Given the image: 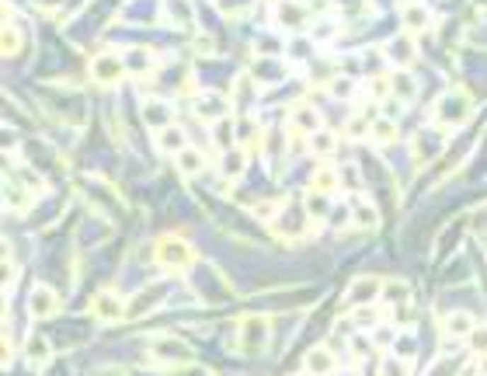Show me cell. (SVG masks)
Wrapping results in <instances>:
<instances>
[{
	"instance_id": "cell-1",
	"label": "cell",
	"mask_w": 487,
	"mask_h": 376,
	"mask_svg": "<svg viewBox=\"0 0 487 376\" xmlns=\"http://www.w3.org/2000/svg\"><path fill=\"white\" fill-rule=\"evenodd\" d=\"M91 74H94V81L115 84L122 74H125V59H122V56H112V52H105V56H98V59L91 63Z\"/></svg>"
},
{
	"instance_id": "cell-2",
	"label": "cell",
	"mask_w": 487,
	"mask_h": 376,
	"mask_svg": "<svg viewBox=\"0 0 487 376\" xmlns=\"http://www.w3.org/2000/svg\"><path fill=\"white\" fill-rule=\"evenodd\" d=\"M56 310H59V300H56V292L49 290V286H39L28 296V314L32 317H52Z\"/></svg>"
},
{
	"instance_id": "cell-3",
	"label": "cell",
	"mask_w": 487,
	"mask_h": 376,
	"mask_svg": "<svg viewBox=\"0 0 487 376\" xmlns=\"http://www.w3.org/2000/svg\"><path fill=\"white\" fill-rule=\"evenodd\" d=\"M383 292V283L376 279V275H365V279H355L352 283V290H348V296H352V303H362V307H372V300Z\"/></svg>"
},
{
	"instance_id": "cell-4",
	"label": "cell",
	"mask_w": 487,
	"mask_h": 376,
	"mask_svg": "<svg viewBox=\"0 0 487 376\" xmlns=\"http://www.w3.org/2000/svg\"><path fill=\"white\" fill-rule=\"evenodd\" d=\"M303 366L310 376H334V352L331 348H310Z\"/></svg>"
},
{
	"instance_id": "cell-5",
	"label": "cell",
	"mask_w": 487,
	"mask_h": 376,
	"mask_svg": "<svg viewBox=\"0 0 487 376\" xmlns=\"http://www.w3.org/2000/svg\"><path fill=\"white\" fill-rule=\"evenodd\" d=\"M154 348H157V359H164V363H188V359H192L188 345L178 341V338H161Z\"/></svg>"
},
{
	"instance_id": "cell-6",
	"label": "cell",
	"mask_w": 487,
	"mask_h": 376,
	"mask_svg": "<svg viewBox=\"0 0 487 376\" xmlns=\"http://www.w3.org/2000/svg\"><path fill=\"white\" fill-rule=\"evenodd\" d=\"M94 314L105 317V321H119L122 314H125V303H122L119 292H101V296L94 300Z\"/></svg>"
},
{
	"instance_id": "cell-7",
	"label": "cell",
	"mask_w": 487,
	"mask_h": 376,
	"mask_svg": "<svg viewBox=\"0 0 487 376\" xmlns=\"http://www.w3.org/2000/svg\"><path fill=\"white\" fill-rule=\"evenodd\" d=\"M292 129H299V132L314 136V132L321 129V112H317V108H310V105H296V108H292Z\"/></svg>"
},
{
	"instance_id": "cell-8",
	"label": "cell",
	"mask_w": 487,
	"mask_h": 376,
	"mask_svg": "<svg viewBox=\"0 0 487 376\" xmlns=\"http://www.w3.org/2000/svg\"><path fill=\"white\" fill-rule=\"evenodd\" d=\"M143 123L150 125V129H157V132L167 129V123H171V105H167V101H157V98L147 101V105H143Z\"/></svg>"
},
{
	"instance_id": "cell-9",
	"label": "cell",
	"mask_w": 487,
	"mask_h": 376,
	"mask_svg": "<svg viewBox=\"0 0 487 376\" xmlns=\"http://www.w3.org/2000/svg\"><path fill=\"white\" fill-rule=\"evenodd\" d=\"M303 18H306V11H303L296 0H282V4L275 7V21H279L282 28H303Z\"/></svg>"
},
{
	"instance_id": "cell-10",
	"label": "cell",
	"mask_w": 487,
	"mask_h": 376,
	"mask_svg": "<svg viewBox=\"0 0 487 376\" xmlns=\"http://www.w3.org/2000/svg\"><path fill=\"white\" fill-rule=\"evenodd\" d=\"M157 63V56L150 52V49H129L125 52V70L129 74H136V77H143V74H150V67Z\"/></svg>"
},
{
	"instance_id": "cell-11",
	"label": "cell",
	"mask_w": 487,
	"mask_h": 376,
	"mask_svg": "<svg viewBox=\"0 0 487 376\" xmlns=\"http://www.w3.org/2000/svg\"><path fill=\"white\" fill-rule=\"evenodd\" d=\"M474 328H477V321H474L470 314H449L446 324H442V331H446L449 338H470Z\"/></svg>"
},
{
	"instance_id": "cell-12",
	"label": "cell",
	"mask_w": 487,
	"mask_h": 376,
	"mask_svg": "<svg viewBox=\"0 0 487 376\" xmlns=\"http://www.w3.org/2000/svg\"><path fill=\"white\" fill-rule=\"evenodd\" d=\"M188 258H192V251L181 244V237H164L161 241V261L178 265V261H188Z\"/></svg>"
},
{
	"instance_id": "cell-13",
	"label": "cell",
	"mask_w": 487,
	"mask_h": 376,
	"mask_svg": "<svg viewBox=\"0 0 487 376\" xmlns=\"http://www.w3.org/2000/svg\"><path fill=\"white\" fill-rule=\"evenodd\" d=\"M157 143H161V150H167V154H181V150H185V132H181L178 125H167V129L157 132Z\"/></svg>"
},
{
	"instance_id": "cell-14",
	"label": "cell",
	"mask_w": 487,
	"mask_h": 376,
	"mask_svg": "<svg viewBox=\"0 0 487 376\" xmlns=\"http://www.w3.org/2000/svg\"><path fill=\"white\" fill-rule=\"evenodd\" d=\"M369 139L372 143H394L397 139V123H390V119H376V123L369 125Z\"/></svg>"
},
{
	"instance_id": "cell-15",
	"label": "cell",
	"mask_w": 487,
	"mask_h": 376,
	"mask_svg": "<svg viewBox=\"0 0 487 376\" xmlns=\"http://www.w3.org/2000/svg\"><path fill=\"white\" fill-rule=\"evenodd\" d=\"M178 167H181L185 178H192V174H199V171L205 167V157L199 154V150H188V147H185V150L178 154Z\"/></svg>"
},
{
	"instance_id": "cell-16",
	"label": "cell",
	"mask_w": 487,
	"mask_h": 376,
	"mask_svg": "<svg viewBox=\"0 0 487 376\" xmlns=\"http://www.w3.org/2000/svg\"><path fill=\"white\" fill-rule=\"evenodd\" d=\"M310 147H314V154H317V157H324V154H331V150L338 147V136H334V132H327V129H317V132L310 136Z\"/></svg>"
},
{
	"instance_id": "cell-17",
	"label": "cell",
	"mask_w": 487,
	"mask_h": 376,
	"mask_svg": "<svg viewBox=\"0 0 487 376\" xmlns=\"http://www.w3.org/2000/svg\"><path fill=\"white\" fill-rule=\"evenodd\" d=\"M265 338H268L265 321H244V341H247V345L261 348V345H265Z\"/></svg>"
},
{
	"instance_id": "cell-18",
	"label": "cell",
	"mask_w": 487,
	"mask_h": 376,
	"mask_svg": "<svg viewBox=\"0 0 487 376\" xmlns=\"http://www.w3.org/2000/svg\"><path fill=\"white\" fill-rule=\"evenodd\" d=\"M404 25L411 28V32H414V28H418V32H425V28H428V11H425V7H418V4H407Z\"/></svg>"
},
{
	"instance_id": "cell-19",
	"label": "cell",
	"mask_w": 487,
	"mask_h": 376,
	"mask_svg": "<svg viewBox=\"0 0 487 376\" xmlns=\"http://www.w3.org/2000/svg\"><path fill=\"white\" fill-rule=\"evenodd\" d=\"M314 188H317V192H334V188H338V171H331V167H321V171H317V174H314Z\"/></svg>"
},
{
	"instance_id": "cell-20",
	"label": "cell",
	"mask_w": 487,
	"mask_h": 376,
	"mask_svg": "<svg viewBox=\"0 0 487 376\" xmlns=\"http://www.w3.org/2000/svg\"><path fill=\"white\" fill-rule=\"evenodd\" d=\"M411 370H407V363L401 359V355H386L383 363H379V376H407Z\"/></svg>"
},
{
	"instance_id": "cell-21",
	"label": "cell",
	"mask_w": 487,
	"mask_h": 376,
	"mask_svg": "<svg viewBox=\"0 0 487 376\" xmlns=\"http://www.w3.org/2000/svg\"><path fill=\"white\" fill-rule=\"evenodd\" d=\"M407 292H411V286H407V283H401V279L383 283V296H386L390 303H407Z\"/></svg>"
},
{
	"instance_id": "cell-22",
	"label": "cell",
	"mask_w": 487,
	"mask_h": 376,
	"mask_svg": "<svg viewBox=\"0 0 487 376\" xmlns=\"http://www.w3.org/2000/svg\"><path fill=\"white\" fill-rule=\"evenodd\" d=\"M28 355H32V363H45V359H49V341H45V338H32V341H28Z\"/></svg>"
},
{
	"instance_id": "cell-23",
	"label": "cell",
	"mask_w": 487,
	"mask_h": 376,
	"mask_svg": "<svg viewBox=\"0 0 487 376\" xmlns=\"http://www.w3.org/2000/svg\"><path fill=\"white\" fill-rule=\"evenodd\" d=\"M352 223H359V227H369V230H372V227H376V209L372 206H355V212H352Z\"/></svg>"
},
{
	"instance_id": "cell-24",
	"label": "cell",
	"mask_w": 487,
	"mask_h": 376,
	"mask_svg": "<svg viewBox=\"0 0 487 376\" xmlns=\"http://www.w3.org/2000/svg\"><path fill=\"white\" fill-rule=\"evenodd\" d=\"M470 348H474V355H487V328H474Z\"/></svg>"
},
{
	"instance_id": "cell-25",
	"label": "cell",
	"mask_w": 487,
	"mask_h": 376,
	"mask_svg": "<svg viewBox=\"0 0 487 376\" xmlns=\"http://www.w3.org/2000/svg\"><path fill=\"white\" fill-rule=\"evenodd\" d=\"M216 101H219L216 94L202 98V101H199V115H219V112H227V105H216Z\"/></svg>"
},
{
	"instance_id": "cell-26",
	"label": "cell",
	"mask_w": 487,
	"mask_h": 376,
	"mask_svg": "<svg viewBox=\"0 0 487 376\" xmlns=\"http://www.w3.org/2000/svg\"><path fill=\"white\" fill-rule=\"evenodd\" d=\"M223 171H227L230 178H237V174L244 171V157H241V154H227V161H223Z\"/></svg>"
},
{
	"instance_id": "cell-27",
	"label": "cell",
	"mask_w": 487,
	"mask_h": 376,
	"mask_svg": "<svg viewBox=\"0 0 487 376\" xmlns=\"http://www.w3.org/2000/svg\"><path fill=\"white\" fill-rule=\"evenodd\" d=\"M355 324H359V328H376V310H372V307L355 310Z\"/></svg>"
},
{
	"instance_id": "cell-28",
	"label": "cell",
	"mask_w": 487,
	"mask_h": 376,
	"mask_svg": "<svg viewBox=\"0 0 487 376\" xmlns=\"http://www.w3.org/2000/svg\"><path fill=\"white\" fill-rule=\"evenodd\" d=\"M4 42H7V45H4L7 52H18V42H21V35H18L14 28H7V32H4Z\"/></svg>"
},
{
	"instance_id": "cell-29",
	"label": "cell",
	"mask_w": 487,
	"mask_h": 376,
	"mask_svg": "<svg viewBox=\"0 0 487 376\" xmlns=\"http://www.w3.org/2000/svg\"><path fill=\"white\" fill-rule=\"evenodd\" d=\"M352 348H355V355H369L372 341H369V338H355V341H352Z\"/></svg>"
},
{
	"instance_id": "cell-30",
	"label": "cell",
	"mask_w": 487,
	"mask_h": 376,
	"mask_svg": "<svg viewBox=\"0 0 487 376\" xmlns=\"http://www.w3.org/2000/svg\"><path fill=\"white\" fill-rule=\"evenodd\" d=\"M272 212H275V203H261V206H258V216H261V220H272Z\"/></svg>"
},
{
	"instance_id": "cell-31",
	"label": "cell",
	"mask_w": 487,
	"mask_h": 376,
	"mask_svg": "<svg viewBox=\"0 0 487 376\" xmlns=\"http://www.w3.org/2000/svg\"><path fill=\"white\" fill-rule=\"evenodd\" d=\"M338 376H359L355 370H345V373H338Z\"/></svg>"
},
{
	"instance_id": "cell-32",
	"label": "cell",
	"mask_w": 487,
	"mask_h": 376,
	"mask_svg": "<svg viewBox=\"0 0 487 376\" xmlns=\"http://www.w3.org/2000/svg\"><path fill=\"white\" fill-rule=\"evenodd\" d=\"M481 359H484V363H481V366H484V373H487V355H481Z\"/></svg>"
},
{
	"instance_id": "cell-33",
	"label": "cell",
	"mask_w": 487,
	"mask_h": 376,
	"mask_svg": "<svg viewBox=\"0 0 487 376\" xmlns=\"http://www.w3.org/2000/svg\"><path fill=\"white\" fill-rule=\"evenodd\" d=\"M407 4H418V0H407Z\"/></svg>"
}]
</instances>
